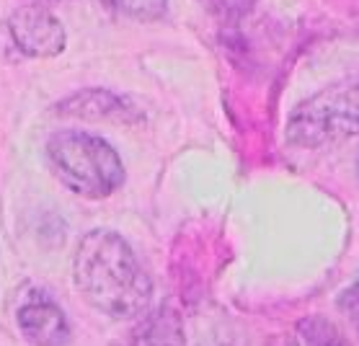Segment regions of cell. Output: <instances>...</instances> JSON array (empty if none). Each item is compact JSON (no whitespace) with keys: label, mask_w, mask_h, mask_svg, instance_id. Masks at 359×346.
<instances>
[{"label":"cell","mask_w":359,"mask_h":346,"mask_svg":"<svg viewBox=\"0 0 359 346\" xmlns=\"http://www.w3.org/2000/svg\"><path fill=\"white\" fill-rule=\"evenodd\" d=\"M357 173H359V158H357Z\"/></svg>","instance_id":"11"},{"label":"cell","mask_w":359,"mask_h":346,"mask_svg":"<svg viewBox=\"0 0 359 346\" xmlns=\"http://www.w3.org/2000/svg\"><path fill=\"white\" fill-rule=\"evenodd\" d=\"M60 114L81 116V119H93V122H135L140 119L137 109L130 101L116 96L111 91H83L70 96L67 101L60 104Z\"/></svg>","instance_id":"6"},{"label":"cell","mask_w":359,"mask_h":346,"mask_svg":"<svg viewBox=\"0 0 359 346\" xmlns=\"http://www.w3.org/2000/svg\"><path fill=\"white\" fill-rule=\"evenodd\" d=\"M122 346H184L181 318L171 307H158L127 333Z\"/></svg>","instance_id":"7"},{"label":"cell","mask_w":359,"mask_h":346,"mask_svg":"<svg viewBox=\"0 0 359 346\" xmlns=\"http://www.w3.org/2000/svg\"><path fill=\"white\" fill-rule=\"evenodd\" d=\"M73 272L81 295L111 318H135L153 295L150 277L119 233H88L75 251Z\"/></svg>","instance_id":"1"},{"label":"cell","mask_w":359,"mask_h":346,"mask_svg":"<svg viewBox=\"0 0 359 346\" xmlns=\"http://www.w3.org/2000/svg\"><path fill=\"white\" fill-rule=\"evenodd\" d=\"M341 307H344V313L349 315V321H351V326H354V331H357V341H359V282L341 295Z\"/></svg>","instance_id":"10"},{"label":"cell","mask_w":359,"mask_h":346,"mask_svg":"<svg viewBox=\"0 0 359 346\" xmlns=\"http://www.w3.org/2000/svg\"><path fill=\"white\" fill-rule=\"evenodd\" d=\"M104 3L116 13L140 18V21L158 18L165 11V0H104Z\"/></svg>","instance_id":"9"},{"label":"cell","mask_w":359,"mask_h":346,"mask_svg":"<svg viewBox=\"0 0 359 346\" xmlns=\"http://www.w3.org/2000/svg\"><path fill=\"white\" fill-rule=\"evenodd\" d=\"M359 134V83L334 85L302 101L287 122V140L300 148H320Z\"/></svg>","instance_id":"3"},{"label":"cell","mask_w":359,"mask_h":346,"mask_svg":"<svg viewBox=\"0 0 359 346\" xmlns=\"http://www.w3.org/2000/svg\"><path fill=\"white\" fill-rule=\"evenodd\" d=\"M8 32L16 47L29 57H55L65 50V29L39 6L16 8L8 18Z\"/></svg>","instance_id":"4"},{"label":"cell","mask_w":359,"mask_h":346,"mask_svg":"<svg viewBox=\"0 0 359 346\" xmlns=\"http://www.w3.org/2000/svg\"><path fill=\"white\" fill-rule=\"evenodd\" d=\"M18 328L34 346H65L70 341V326L57 303L49 297H34L18 307Z\"/></svg>","instance_id":"5"},{"label":"cell","mask_w":359,"mask_h":346,"mask_svg":"<svg viewBox=\"0 0 359 346\" xmlns=\"http://www.w3.org/2000/svg\"><path fill=\"white\" fill-rule=\"evenodd\" d=\"M300 333L305 338V346H349L344 333L326 318H308L300 323Z\"/></svg>","instance_id":"8"},{"label":"cell","mask_w":359,"mask_h":346,"mask_svg":"<svg viewBox=\"0 0 359 346\" xmlns=\"http://www.w3.org/2000/svg\"><path fill=\"white\" fill-rule=\"evenodd\" d=\"M47 160L67 189L86 199H104L124 184V165L104 137L78 130L52 134Z\"/></svg>","instance_id":"2"}]
</instances>
